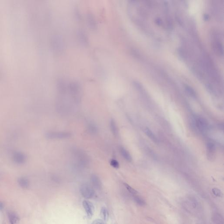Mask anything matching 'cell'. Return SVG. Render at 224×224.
Listing matches in <instances>:
<instances>
[{
	"label": "cell",
	"mask_w": 224,
	"mask_h": 224,
	"mask_svg": "<svg viewBox=\"0 0 224 224\" xmlns=\"http://www.w3.org/2000/svg\"><path fill=\"white\" fill-rule=\"evenodd\" d=\"M51 45L53 50L56 54H60L65 49L64 40L60 35H55L52 37Z\"/></svg>",
	"instance_id": "obj_2"
},
{
	"label": "cell",
	"mask_w": 224,
	"mask_h": 224,
	"mask_svg": "<svg viewBox=\"0 0 224 224\" xmlns=\"http://www.w3.org/2000/svg\"><path fill=\"white\" fill-rule=\"evenodd\" d=\"M100 216L102 218L103 221H107L109 218V213L108 210L105 207H102L100 211Z\"/></svg>",
	"instance_id": "obj_18"
},
{
	"label": "cell",
	"mask_w": 224,
	"mask_h": 224,
	"mask_svg": "<svg viewBox=\"0 0 224 224\" xmlns=\"http://www.w3.org/2000/svg\"><path fill=\"white\" fill-rule=\"evenodd\" d=\"M110 128L111 131L113 135L115 136H117L118 135V129L117 126L116 122L114 120L111 119L110 121Z\"/></svg>",
	"instance_id": "obj_14"
},
{
	"label": "cell",
	"mask_w": 224,
	"mask_h": 224,
	"mask_svg": "<svg viewBox=\"0 0 224 224\" xmlns=\"http://www.w3.org/2000/svg\"><path fill=\"white\" fill-rule=\"evenodd\" d=\"M86 19L89 28L92 30H96L98 27V24L95 15L92 13L89 12L87 14Z\"/></svg>",
	"instance_id": "obj_8"
},
{
	"label": "cell",
	"mask_w": 224,
	"mask_h": 224,
	"mask_svg": "<svg viewBox=\"0 0 224 224\" xmlns=\"http://www.w3.org/2000/svg\"><path fill=\"white\" fill-rule=\"evenodd\" d=\"M214 221L216 224H223V220L222 217L219 214L216 213L214 215Z\"/></svg>",
	"instance_id": "obj_21"
},
{
	"label": "cell",
	"mask_w": 224,
	"mask_h": 224,
	"mask_svg": "<svg viewBox=\"0 0 224 224\" xmlns=\"http://www.w3.org/2000/svg\"><path fill=\"white\" fill-rule=\"evenodd\" d=\"M156 22L157 24H158V25H161L162 24L161 20L159 18H158V19L157 18V20H156Z\"/></svg>",
	"instance_id": "obj_26"
},
{
	"label": "cell",
	"mask_w": 224,
	"mask_h": 224,
	"mask_svg": "<svg viewBox=\"0 0 224 224\" xmlns=\"http://www.w3.org/2000/svg\"><path fill=\"white\" fill-rule=\"evenodd\" d=\"M78 39L80 43L83 46H87L89 44L88 37L84 31L82 30H79L77 33Z\"/></svg>",
	"instance_id": "obj_11"
},
{
	"label": "cell",
	"mask_w": 224,
	"mask_h": 224,
	"mask_svg": "<svg viewBox=\"0 0 224 224\" xmlns=\"http://www.w3.org/2000/svg\"><path fill=\"white\" fill-rule=\"evenodd\" d=\"M91 181L93 186L96 188L100 189L102 186V183L100 179L97 175L92 174L91 177Z\"/></svg>",
	"instance_id": "obj_12"
},
{
	"label": "cell",
	"mask_w": 224,
	"mask_h": 224,
	"mask_svg": "<svg viewBox=\"0 0 224 224\" xmlns=\"http://www.w3.org/2000/svg\"><path fill=\"white\" fill-rule=\"evenodd\" d=\"M207 158L209 160H213L216 154V148L215 144L211 142H208L206 145Z\"/></svg>",
	"instance_id": "obj_10"
},
{
	"label": "cell",
	"mask_w": 224,
	"mask_h": 224,
	"mask_svg": "<svg viewBox=\"0 0 224 224\" xmlns=\"http://www.w3.org/2000/svg\"><path fill=\"white\" fill-rule=\"evenodd\" d=\"M68 83V92L75 102L81 100L82 95V88L80 84L75 81H72Z\"/></svg>",
	"instance_id": "obj_1"
},
{
	"label": "cell",
	"mask_w": 224,
	"mask_h": 224,
	"mask_svg": "<svg viewBox=\"0 0 224 224\" xmlns=\"http://www.w3.org/2000/svg\"><path fill=\"white\" fill-rule=\"evenodd\" d=\"M194 123L196 128L201 132L206 131L208 129L209 126L207 120L204 118L201 117H198L195 118Z\"/></svg>",
	"instance_id": "obj_4"
},
{
	"label": "cell",
	"mask_w": 224,
	"mask_h": 224,
	"mask_svg": "<svg viewBox=\"0 0 224 224\" xmlns=\"http://www.w3.org/2000/svg\"><path fill=\"white\" fill-rule=\"evenodd\" d=\"M212 46L214 51L218 55L220 56L223 55V46L221 41L219 40V37L217 35L214 36L212 41Z\"/></svg>",
	"instance_id": "obj_7"
},
{
	"label": "cell",
	"mask_w": 224,
	"mask_h": 224,
	"mask_svg": "<svg viewBox=\"0 0 224 224\" xmlns=\"http://www.w3.org/2000/svg\"><path fill=\"white\" fill-rule=\"evenodd\" d=\"M212 193L213 194L215 195L216 197H221L222 196L223 194L222 193V191L219 190V189L213 188L212 190Z\"/></svg>",
	"instance_id": "obj_24"
},
{
	"label": "cell",
	"mask_w": 224,
	"mask_h": 224,
	"mask_svg": "<svg viewBox=\"0 0 224 224\" xmlns=\"http://www.w3.org/2000/svg\"><path fill=\"white\" fill-rule=\"evenodd\" d=\"M80 191L82 195L84 198L88 199L92 198L95 195V191L92 188V187L88 184H83L81 186Z\"/></svg>",
	"instance_id": "obj_6"
},
{
	"label": "cell",
	"mask_w": 224,
	"mask_h": 224,
	"mask_svg": "<svg viewBox=\"0 0 224 224\" xmlns=\"http://www.w3.org/2000/svg\"><path fill=\"white\" fill-rule=\"evenodd\" d=\"M124 185L125 186V187L126 188L127 190L129 191L130 193L133 196L135 195L138 194V192L129 185L127 184H126V183H124Z\"/></svg>",
	"instance_id": "obj_22"
},
{
	"label": "cell",
	"mask_w": 224,
	"mask_h": 224,
	"mask_svg": "<svg viewBox=\"0 0 224 224\" xmlns=\"http://www.w3.org/2000/svg\"><path fill=\"white\" fill-rule=\"evenodd\" d=\"M12 160L15 164L23 165L26 162L27 156L21 151H14L12 154Z\"/></svg>",
	"instance_id": "obj_5"
},
{
	"label": "cell",
	"mask_w": 224,
	"mask_h": 224,
	"mask_svg": "<svg viewBox=\"0 0 224 224\" xmlns=\"http://www.w3.org/2000/svg\"><path fill=\"white\" fill-rule=\"evenodd\" d=\"M72 133L67 131H50L45 134L46 138L48 139H64L71 138Z\"/></svg>",
	"instance_id": "obj_3"
},
{
	"label": "cell",
	"mask_w": 224,
	"mask_h": 224,
	"mask_svg": "<svg viewBox=\"0 0 224 224\" xmlns=\"http://www.w3.org/2000/svg\"><path fill=\"white\" fill-rule=\"evenodd\" d=\"M110 164L111 165L112 167L115 168H119L120 164L119 162H118V161L115 159H113L111 160L110 162Z\"/></svg>",
	"instance_id": "obj_23"
},
{
	"label": "cell",
	"mask_w": 224,
	"mask_h": 224,
	"mask_svg": "<svg viewBox=\"0 0 224 224\" xmlns=\"http://www.w3.org/2000/svg\"><path fill=\"white\" fill-rule=\"evenodd\" d=\"M133 197H134V199L135 202L140 205V206H144L145 205L146 202H145V200L143 199L141 197L138 196V194L135 195L133 196Z\"/></svg>",
	"instance_id": "obj_20"
},
{
	"label": "cell",
	"mask_w": 224,
	"mask_h": 224,
	"mask_svg": "<svg viewBox=\"0 0 224 224\" xmlns=\"http://www.w3.org/2000/svg\"><path fill=\"white\" fill-rule=\"evenodd\" d=\"M119 151L120 152L121 155L127 161L130 162L132 161V157L131 155L125 148L123 147H120L119 148Z\"/></svg>",
	"instance_id": "obj_13"
},
{
	"label": "cell",
	"mask_w": 224,
	"mask_h": 224,
	"mask_svg": "<svg viewBox=\"0 0 224 224\" xmlns=\"http://www.w3.org/2000/svg\"><path fill=\"white\" fill-rule=\"evenodd\" d=\"M115 224H116V223H115Z\"/></svg>",
	"instance_id": "obj_27"
},
{
	"label": "cell",
	"mask_w": 224,
	"mask_h": 224,
	"mask_svg": "<svg viewBox=\"0 0 224 224\" xmlns=\"http://www.w3.org/2000/svg\"><path fill=\"white\" fill-rule=\"evenodd\" d=\"M144 132H145V134H146L147 136L150 139H151L153 142H155V143H158V140L157 138L156 137L155 135L152 132V130L150 129H149L148 127H146L144 129Z\"/></svg>",
	"instance_id": "obj_15"
},
{
	"label": "cell",
	"mask_w": 224,
	"mask_h": 224,
	"mask_svg": "<svg viewBox=\"0 0 224 224\" xmlns=\"http://www.w3.org/2000/svg\"><path fill=\"white\" fill-rule=\"evenodd\" d=\"M91 224H105V223H104V222L103 220L97 219L93 221V222Z\"/></svg>",
	"instance_id": "obj_25"
},
{
	"label": "cell",
	"mask_w": 224,
	"mask_h": 224,
	"mask_svg": "<svg viewBox=\"0 0 224 224\" xmlns=\"http://www.w3.org/2000/svg\"><path fill=\"white\" fill-rule=\"evenodd\" d=\"M87 129L89 133L91 134H95L98 132V128L97 126L92 122H90L88 124Z\"/></svg>",
	"instance_id": "obj_16"
},
{
	"label": "cell",
	"mask_w": 224,
	"mask_h": 224,
	"mask_svg": "<svg viewBox=\"0 0 224 224\" xmlns=\"http://www.w3.org/2000/svg\"><path fill=\"white\" fill-rule=\"evenodd\" d=\"M83 206L86 211L88 218H91L94 214L95 208L92 203L88 200H84L82 203Z\"/></svg>",
	"instance_id": "obj_9"
},
{
	"label": "cell",
	"mask_w": 224,
	"mask_h": 224,
	"mask_svg": "<svg viewBox=\"0 0 224 224\" xmlns=\"http://www.w3.org/2000/svg\"><path fill=\"white\" fill-rule=\"evenodd\" d=\"M18 184L23 188L28 187L29 185V181L26 177H21L18 180Z\"/></svg>",
	"instance_id": "obj_17"
},
{
	"label": "cell",
	"mask_w": 224,
	"mask_h": 224,
	"mask_svg": "<svg viewBox=\"0 0 224 224\" xmlns=\"http://www.w3.org/2000/svg\"><path fill=\"white\" fill-rule=\"evenodd\" d=\"M185 89L187 93L192 98H196V93L195 91L191 87L188 85H186L185 87Z\"/></svg>",
	"instance_id": "obj_19"
}]
</instances>
